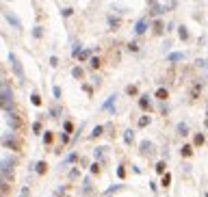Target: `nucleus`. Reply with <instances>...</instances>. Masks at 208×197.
<instances>
[{
	"label": "nucleus",
	"instance_id": "f03ea898",
	"mask_svg": "<svg viewBox=\"0 0 208 197\" xmlns=\"http://www.w3.org/2000/svg\"><path fill=\"white\" fill-rule=\"evenodd\" d=\"M2 110L4 113L13 110V93H11L9 82H4V80H2Z\"/></svg>",
	"mask_w": 208,
	"mask_h": 197
},
{
	"label": "nucleus",
	"instance_id": "37998d69",
	"mask_svg": "<svg viewBox=\"0 0 208 197\" xmlns=\"http://www.w3.org/2000/svg\"><path fill=\"white\" fill-rule=\"evenodd\" d=\"M91 173H100V163H98V160L91 165Z\"/></svg>",
	"mask_w": 208,
	"mask_h": 197
},
{
	"label": "nucleus",
	"instance_id": "f8f14e48",
	"mask_svg": "<svg viewBox=\"0 0 208 197\" xmlns=\"http://www.w3.org/2000/svg\"><path fill=\"white\" fill-rule=\"evenodd\" d=\"M176 132H178V137H189V124L186 121H180L176 126Z\"/></svg>",
	"mask_w": 208,
	"mask_h": 197
},
{
	"label": "nucleus",
	"instance_id": "9b49d317",
	"mask_svg": "<svg viewBox=\"0 0 208 197\" xmlns=\"http://www.w3.org/2000/svg\"><path fill=\"white\" fill-rule=\"evenodd\" d=\"M165 11H167V9H165V7H160L158 2H154V4L150 7V15H152V17H160Z\"/></svg>",
	"mask_w": 208,
	"mask_h": 197
},
{
	"label": "nucleus",
	"instance_id": "2f4dec72",
	"mask_svg": "<svg viewBox=\"0 0 208 197\" xmlns=\"http://www.w3.org/2000/svg\"><path fill=\"white\" fill-rule=\"evenodd\" d=\"M72 76H74V78H83V67H74V69H72Z\"/></svg>",
	"mask_w": 208,
	"mask_h": 197
},
{
	"label": "nucleus",
	"instance_id": "c03bdc74",
	"mask_svg": "<svg viewBox=\"0 0 208 197\" xmlns=\"http://www.w3.org/2000/svg\"><path fill=\"white\" fill-rule=\"evenodd\" d=\"M33 132H41V124H39V121H35V124H33Z\"/></svg>",
	"mask_w": 208,
	"mask_h": 197
},
{
	"label": "nucleus",
	"instance_id": "423d86ee",
	"mask_svg": "<svg viewBox=\"0 0 208 197\" xmlns=\"http://www.w3.org/2000/svg\"><path fill=\"white\" fill-rule=\"evenodd\" d=\"M7 115V126H9V130H17L20 128V119H17V115L13 110H9V113H4Z\"/></svg>",
	"mask_w": 208,
	"mask_h": 197
},
{
	"label": "nucleus",
	"instance_id": "ddd939ff",
	"mask_svg": "<svg viewBox=\"0 0 208 197\" xmlns=\"http://www.w3.org/2000/svg\"><path fill=\"white\" fill-rule=\"evenodd\" d=\"M122 189H124L122 184H113V186H108V189H106V191L102 193V197H111V195H115L117 191H122Z\"/></svg>",
	"mask_w": 208,
	"mask_h": 197
},
{
	"label": "nucleus",
	"instance_id": "4d7b16f0",
	"mask_svg": "<svg viewBox=\"0 0 208 197\" xmlns=\"http://www.w3.org/2000/svg\"><path fill=\"white\" fill-rule=\"evenodd\" d=\"M20 197H24V195H20Z\"/></svg>",
	"mask_w": 208,
	"mask_h": 197
},
{
	"label": "nucleus",
	"instance_id": "a211bd4d",
	"mask_svg": "<svg viewBox=\"0 0 208 197\" xmlns=\"http://www.w3.org/2000/svg\"><path fill=\"white\" fill-rule=\"evenodd\" d=\"M178 37L182 41H189V28L186 26H178Z\"/></svg>",
	"mask_w": 208,
	"mask_h": 197
},
{
	"label": "nucleus",
	"instance_id": "1a4fd4ad",
	"mask_svg": "<svg viewBox=\"0 0 208 197\" xmlns=\"http://www.w3.org/2000/svg\"><path fill=\"white\" fill-rule=\"evenodd\" d=\"M115 100H117V96L113 93V96L102 104V110H104V113H115Z\"/></svg>",
	"mask_w": 208,
	"mask_h": 197
},
{
	"label": "nucleus",
	"instance_id": "9d476101",
	"mask_svg": "<svg viewBox=\"0 0 208 197\" xmlns=\"http://www.w3.org/2000/svg\"><path fill=\"white\" fill-rule=\"evenodd\" d=\"M106 22H108V26H111V31H117V28H119V24H122V20H119L117 15H113V13L106 15Z\"/></svg>",
	"mask_w": 208,
	"mask_h": 197
},
{
	"label": "nucleus",
	"instance_id": "20e7f679",
	"mask_svg": "<svg viewBox=\"0 0 208 197\" xmlns=\"http://www.w3.org/2000/svg\"><path fill=\"white\" fill-rule=\"evenodd\" d=\"M15 134H13V130H4V134H2V147H11V149H15L17 147V143H15V139H13Z\"/></svg>",
	"mask_w": 208,
	"mask_h": 197
},
{
	"label": "nucleus",
	"instance_id": "ea45409f",
	"mask_svg": "<svg viewBox=\"0 0 208 197\" xmlns=\"http://www.w3.org/2000/svg\"><path fill=\"white\" fill-rule=\"evenodd\" d=\"M195 145H204V134H195Z\"/></svg>",
	"mask_w": 208,
	"mask_h": 197
},
{
	"label": "nucleus",
	"instance_id": "2eb2a0df",
	"mask_svg": "<svg viewBox=\"0 0 208 197\" xmlns=\"http://www.w3.org/2000/svg\"><path fill=\"white\" fill-rule=\"evenodd\" d=\"M167 59H169V63H180V61H184V52H171Z\"/></svg>",
	"mask_w": 208,
	"mask_h": 197
},
{
	"label": "nucleus",
	"instance_id": "f3484780",
	"mask_svg": "<svg viewBox=\"0 0 208 197\" xmlns=\"http://www.w3.org/2000/svg\"><path fill=\"white\" fill-rule=\"evenodd\" d=\"M150 100H152L150 96H141V100H139V106H141L143 110H148V108L152 106V102H150Z\"/></svg>",
	"mask_w": 208,
	"mask_h": 197
},
{
	"label": "nucleus",
	"instance_id": "cd10ccee",
	"mask_svg": "<svg viewBox=\"0 0 208 197\" xmlns=\"http://www.w3.org/2000/svg\"><path fill=\"white\" fill-rule=\"evenodd\" d=\"M61 15L63 17H72V15H74V9H72V7H63L61 9Z\"/></svg>",
	"mask_w": 208,
	"mask_h": 197
},
{
	"label": "nucleus",
	"instance_id": "f257e3e1",
	"mask_svg": "<svg viewBox=\"0 0 208 197\" xmlns=\"http://www.w3.org/2000/svg\"><path fill=\"white\" fill-rule=\"evenodd\" d=\"M9 63H11V69H13V74H15L17 82H20V84H24V80H26V74H24V67H22L20 59L15 56V52H9Z\"/></svg>",
	"mask_w": 208,
	"mask_h": 197
},
{
	"label": "nucleus",
	"instance_id": "473e14b6",
	"mask_svg": "<svg viewBox=\"0 0 208 197\" xmlns=\"http://www.w3.org/2000/svg\"><path fill=\"white\" fill-rule=\"evenodd\" d=\"M31 102H33L35 106H39V104H41V98H39V93H33V96H31Z\"/></svg>",
	"mask_w": 208,
	"mask_h": 197
},
{
	"label": "nucleus",
	"instance_id": "8fccbe9b",
	"mask_svg": "<svg viewBox=\"0 0 208 197\" xmlns=\"http://www.w3.org/2000/svg\"><path fill=\"white\" fill-rule=\"evenodd\" d=\"M74 178H78V169H72L69 171V180H74Z\"/></svg>",
	"mask_w": 208,
	"mask_h": 197
},
{
	"label": "nucleus",
	"instance_id": "c85d7f7f",
	"mask_svg": "<svg viewBox=\"0 0 208 197\" xmlns=\"http://www.w3.org/2000/svg\"><path fill=\"white\" fill-rule=\"evenodd\" d=\"M33 37H35V39H41V37H43V28L41 26H35L33 28Z\"/></svg>",
	"mask_w": 208,
	"mask_h": 197
},
{
	"label": "nucleus",
	"instance_id": "7c9ffc66",
	"mask_svg": "<svg viewBox=\"0 0 208 197\" xmlns=\"http://www.w3.org/2000/svg\"><path fill=\"white\" fill-rule=\"evenodd\" d=\"M156 173H165V160H158L156 163V169H154Z\"/></svg>",
	"mask_w": 208,
	"mask_h": 197
},
{
	"label": "nucleus",
	"instance_id": "a19ab883",
	"mask_svg": "<svg viewBox=\"0 0 208 197\" xmlns=\"http://www.w3.org/2000/svg\"><path fill=\"white\" fill-rule=\"evenodd\" d=\"M43 143H46V145L52 143V132H46V134H43Z\"/></svg>",
	"mask_w": 208,
	"mask_h": 197
},
{
	"label": "nucleus",
	"instance_id": "09e8293b",
	"mask_svg": "<svg viewBox=\"0 0 208 197\" xmlns=\"http://www.w3.org/2000/svg\"><path fill=\"white\" fill-rule=\"evenodd\" d=\"M50 65H52V67H57V65H59V59H57V56H50Z\"/></svg>",
	"mask_w": 208,
	"mask_h": 197
},
{
	"label": "nucleus",
	"instance_id": "5701e85b",
	"mask_svg": "<svg viewBox=\"0 0 208 197\" xmlns=\"http://www.w3.org/2000/svg\"><path fill=\"white\" fill-rule=\"evenodd\" d=\"M156 98H158L160 102H165V100L169 98V93H167V89H165V87H160V89L156 91Z\"/></svg>",
	"mask_w": 208,
	"mask_h": 197
},
{
	"label": "nucleus",
	"instance_id": "b1692460",
	"mask_svg": "<svg viewBox=\"0 0 208 197\" xmlns=\"http://www.w3.org/2000/svg\"><path fill=\"white\" fill-rule=\"evenodd\" d=\"M124 141H126V143H128V145H132V141H134V132H132L130 128H128V130H126V132H124Z\"/></svg>",
	"mask_w": 208,
	"mask_h": 197
},
{
	"label": "nucleus",
	"instance_id": "6e6552de",
	"mask_svg": "<svg viewBox=\"0 0 208 197\" xmlns=\"http://www.w3.org/2000/svg\"><path fill=\"white\" fill-rule=\"evenodd\" d=\"M139 152L143 154V156H148V154H152L154 152V143H152V141H141V145H139Z\"/></svg>",
	"mask_w": 208,
	"mask_h": 197
},
{
	"label": "nucleus",
	"instance_id": "412c9836",
	"mask_svg": "<svg viewBox=\"0 0 208 197\" xmlns=\"http://www.w3.org/2000/svg\"><path fill=\"white\" fill-rule=\"evenodd\" d=\"M80 48H83V46H80V41H74V43H72V56H76V59H78V54L83 52Z\"/></svg>",
	"mask_w": 208,
	"mask_h": 197
},
{
	"label": "nucleus",
	"instance_id": "72a5a7b5",
	"mask_svg": "<svg viewBox=\"0 0 208 197\" xmlns=\"http://www.w3.org/2000/svg\"><path fill=\"white\" fill-rule=\"evenodd\" d=\"M171 184V173H163V186H169Z\"/></svg>",
	"mask_w": 208,
	"mask_h": 197
},
{
	"label": "nucleus",
	"instance_id": "c9c22d12",
	"mask_svg": "<svg viewBox=\"0 0 208 197\" xmlns=\"http://www.w3.org/2000/svg\"><path fill=\"white\" fill-rule=\"evenodd\" d=\"M102 152H106L104 147H98L95 152H93V158H95V160H100V158H102Z\"/></svg>",
	"mask_w": 208,
	"mask_h": 197
},
{
	"label": "nucleus",
	"instance_id": "f704fd0d",
	"mask_svg": "<svg viewBox=\"0 0 208 197\" xmlns=\"http://www.w3.org/2000/svg\"><path fill=\"white\" fill-rule=\"evenodd\" d=\"M126 93H128V96H134V93H137V84H128V87H126Z\"/></svg>",
	"mask_w": 208,
	"mask_h": 197
},
{
	"label": "nucleus",
	"instance_id": "603ef678",
	"mask_svg": "<svg viewBox=\"0 0 208 197\" xmlns=\"http://www.w3.org/2000/svg\"><path fill=\"white\" fill-rule=\"evenodd\" d=\"M117 175H119V178H124V175H126V171H124V167H119V169H117Z\"/></svg>",
	"mask_w": 208,
	"mask_h": 197
},
{
	"label": "nucleus",
	"instance_id": "6e6d98bb",
	"mask_svg": "<svg viewBox=\"0 0 208 197\" xmlns=\"http://www.w3.org/2000/svg\"><path fill=\"white\" fill-rule=\"evenodd\" d=\"M204 197H208V193H204Z\"/></svg>",
	"mask_w": 208,
	"mask_h": 197
},
{
	"label": "nucleus",
	"instance_id": "79ce46f5",
	"mask_svg": "<svg viewBox=\"0 0 208 197\" xmlns=\"http://www.w3.org/2000/svg\"><path fill=\"white\" fill-rule=\"evenodd\" d=\"M72 128H74L72 121H63V130H65V132H72Z\"/></svg>",
	"mask_w": 208,
	"mask_h": 197
},
{
	"label": "nucleus",
	"instance_id": "c756f323",
	"mask_svg": "<svg viewBox=\"0 0 208 197\" xmlns=\"http://www.w3.org/2000/svg\"><path fill=\"white\" fill-rule=\"evenodd\" d=\"M200 87H202L200 82H195V84H193V89H191V98H197V96H200Z\"/></svg>",
	"mask_w": 208,
	"mask_h": 197
},
{
	"label": "nucleus",
	"instance_id": "4be33fe9",
	"mask_svg": "<svg viewBox=\"0 0 208 197\" xmlns=\"http://www.w3.org/2000/svg\"><path fill=\"white\" fill-rule=\"evenodd\" d=\"M46 169H48V165L43 163V160H37V163H35V171H37V173H46Z\"/></svg>",
	"mask_w": 208,
	"mask_h": 197
},
{
	"label": "nucleus",
	"instance_id": "4468645a",
	"mask_svg": "<svg viewBox=\"0 0 208 197\" xmlns=\"http://www.w3.org/2000/svg\"><path fill=\"white\" fill-rule=\"evenodd\" d=\"M152 31H154V35H163V33H165V24H163L158 17H156V20H154V26H152Z\"/></svg>",
	"mask_w": 208,
	"mask_h": 197
},
{
	"label": "nucleus",
	"instance_id": "864d4df0",
	"mask_svg": "<svg viewBox=\"0 0 208 197\" xmlns=\"http://www.w3.org/2000/svg\"><path fill=\"white\" fill-rule=\"evenodd\" d=\"M204 126H206V128H208V117H206V119H204Z\"/></svg>",
	"mask_w": 208,
	"mask_h": 197
},
{
	"label": "nucleus",
	"instance_id": "39448f33",
	"mask_svg": "<svg viewBox=\"0 0 208 197\" xmlns=\"http://www.w3.org/2000/svg\"><path fill=\"white\" fill-rule=\"evenodd\" d=\"M2 15H4V20H7L9 24H11V26L15 28V31H22V22L17 20V15H15V13H11V11H4Z\"/></svg>",
	"mask_w": 208,
	"mask_h": 197
},
{
	"label": "nucleus",
	"instance_id": "e433bc0d",
	"mask_svg": "<svg viewBox=\"0 0 208 197\" xmlns=\"http://www.w3.org/2000/svg\"><path fill=\"white\" fill-rule=\"evenodd\" d=\"M52 96L57 98V100H61V87H57V84H54V87H52Z\"/></svg>",
	"mask_w": 208,
	"mask_h": 197
},
{
	"label": "nucleus",
	"instance_id": "bb28decb",
	"mask_svg": "<svg viewBox=\"0 0 208 197\" xmlns=\"http://www.w3.org/2000/svg\"><path fill=\"white\" fill-rule=\"evenodd\" d=\"M89 65H91L93 69H100V67H102V63H100V59H98V56H91V61H89Z\"/></svg>",
	"mask_w": 208,
	"mask_h": 197
},
{
	"label": "nucleus",
	"instance_id": "393cba45",
	"mask_svg": "<svg viewBox=\"0 0 208 197\" xmlns=\"http://www.w3.org/2000/svg\"><path fill=\"white\" fill-rule=\"evenodd\" d=\"M152 124V117L150 115H141V119H139V128H145V126H150Z\"/></svg>",
	"mask_w": 208,
	"mask_h": 197
},
{
	"label": "nucleus",
	"instance_id": "49530a36",
	"mask_svg": "<svg viewBox=\"0 0 208 197\" xmlns=\"http://www.w3.org/2000/svg\"><path fill=\"white\" fill-rule=\"evenodd\" d=\"M160 113H163V115H167V113H169V106L165 104V102H163V104H160Z\"/></svg>",
	"mask_w": 208,
	"mask_h": 197
},
{
	"label": "nucleus",
	"instance_id": "dca6fc26",
	"mask_svg": "<svg viewBox=\"0 0 208 197\" xmlns=\"http://www.w3.org/2000/svg\"><path fill=\"white\" fill-rule=\"evenodd\" d=\"M83 193H85L87 197L93 193V186H91V180H89V178H85V182H83Z\"/></svg>",
	"mask_w": 208,
	"mask_h": 197
},
{
	"label": "nucleus",
	"instance_id": "58836bf2",
	"mask_svg": "<svg viewBox=\"0 0 208 197\" xmlns=\"http://www.w3.org/2000/svg\"><path fill=\"white\" fill-rule=\"evenodd\" d=\"M48 113H50V117L54 119V117H57V115H59V113H61V108H59V106H52V108H50Z\"/></svg>",
	"mask_w": 208,
	"mask_h": 197
},
{
	"label": "nucleus",
	"instance_id": "4c0bfd02",
	"mask_svg": "<svg viewBox=\"0 0 208 197\" xmlns=\"http://www.w3.org/2000/svg\"><path fill=\"white\" fill-rule=\"evenodd\" d=\"M128 50H130V52H139V43H137V41H130V43H128Z\"/></svg>",
	"mask_w": 208,
	"mask_h": 197
},
{
	"label": "nucleus",
	"instance_id": "5fc2aeb1",
	"mask_svg": "<svg viewBox=\"0 0 208 197\" xmlns=\"http://www.w3.org/2000/svg\"><path fill=\"white\" fill-rule=\"evenodd\" d=\"M206 117H208V106H206Z\"/></svg>",
	"mask_w": 208,
	"mask_h": 197
},
{
	"label": "nucleus",
	"instance_id": "de8ad7c7",
	"mask_svg": "<svg viewBox=\"0 0 208 197\" xmlns=\"http://www.w3.org/2000/svg\"><path fill=\"white\" fill-rule=\"evenodd\" d=\"M76 158H78L76 154H69V156H67V160H65V165H67V163H76Z\"/></svg>",
	"mask_w": 208,
	"mask_h": 197
},
{
	"label": "nucleus",
	"instance_id": "aec40b11",
	"mask_svg": "<svg viewBox=\"0 0 208 197\" xmlns=\"http://www.w3.org/2000/svg\"><path fill=\"white\" fill-rule=\"evenodd\" d=\"M102 134H104V126H95L89 137H91V139H98V137H102Z\"/></svg>",
	"mask_w": 208,
	"mask_h": 197
},
{
	"label": "nucleus",
	"instance_id": "6ab92c4d",
	"mask_svg": "<svg viewBox=\"0 0 208 197\" xmlns=\"http://www.w3.org/2000/svg\"><path fill=\"white\" fill-rule=\"evenodd\" d=\"M191 154H193V147L191 145H182V147H180V156H182V158H189Z\"/></svg>",
	"mask_w": 208,
	"mask_h": 197
},
{
	"label": "nucleus",
	"instance_id": "0eeeda50",
	"mask_svg": "<svg viewBox=\"0 0 208 197\" xmlns=\"http://www.w3.org/2000/svg\"><path fill=\"white\" fill-rule=\"evenodd\" d=\"M145 31H148V20H145V17H139V20L134 22V31H132V33L139 37V35H143Z\"/></svg>",
	"mask_w": 208,
	"mask_h": 197
},
{
	"label": "nucleus",
	"instance_id": "a878e982",
	"mask_svg": "<svg viewBox=\"0 0 208 197\" xmlns=\"http://www.w3.org/2000/svg\"><path fill=\"white\" fill-rule=\"evenodd\" d=\"M78 61H91V50H87V48H85L83 52L78 54Z\"/></svg>",
	"mask_w": 208,
	"mask_h": 197
},
{
	"label": "nucleus",
	"instance_id": "3c124183",
	"mask_svg": "<svg viewBox=\"0 0 208 197\" xmlns=\"http://www.w3.org/2000/svg\"><path fill=\"white\" fill-rule=\"evenodd\" d=\"M61 141H63V143H67V141H72V139H69V132H65V134H61Z\"/></svg>",
	"mask_w": 208,
	"mask_h": 197
},
{
	"label": "nucleus",
	"instance_id": "7ed1b4c3",
	"mask_svg": "<svg viewBox=\"0 0 208 197\" xmlns=\"http://www.w3.org/2000/svg\"><path fill=\"white\" fill-rule=\"evenodd\" d=\"M15 163H17L15 156H2V169H0V173H2V180H4V182L9 180V175H11V169L15 167Z\"/></svg>",
	"mask_w": 208,
	"mask_h": 197
},
{
	"label": "nucleus",
	"instance_id": "a18cd8bd",
	"mask_svg": "<svg viewBox=\"0 0 208 197\" xmlns=\"http://www.w3.org/2000/svg\"><path fill=\"white\" fill-rule=\"evenodd\" d=\"M195 65H197V67H202V69H204V67H206V59H197V61H195Z\"/></svg>",
	"mask_w": 208,
	"mask_h": 197
}]
</instances>
